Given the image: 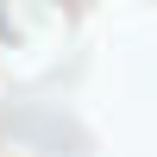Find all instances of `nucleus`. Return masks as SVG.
Masks as SVG:
<instances>
[]
</instances>
